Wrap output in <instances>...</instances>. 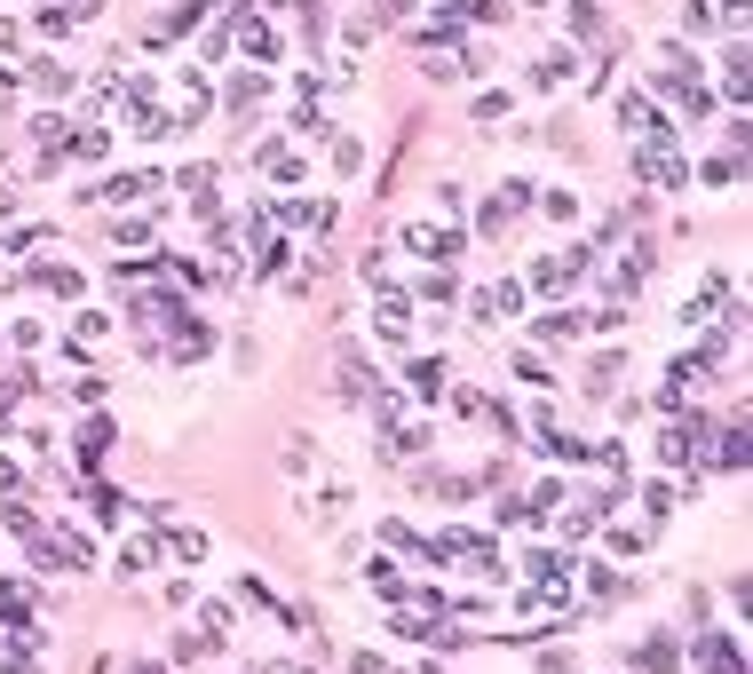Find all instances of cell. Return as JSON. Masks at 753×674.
I'll return each mask as SVG.
<instances>
[{
    "label": "cell",
    "mask_w": 753,
    "mask_h": 674,
    "mask_svg": "<svg viewBox=\"0 0 753 674\" xmlns=\"http://www.w3.org/2000/svg\"><path fill=\"white\" fill-rule=\"evenodd\" d=\"M40 294H56V302H80L88 294V270H72V262H40V270H24Z\"/></svg>",
    "instance_id": "cell-3"
},
{
    "label": "cell",
    "mask_w": 753,
    "mask_h": 674,
    "mask_svg": "<svg viewBox=\"0 0 753 674\" xmlns=\"http://www.w3.org/2000/svg\"><path fill=\"white\" fill-rule=\"evenodd\" d=\"M674 88H682V112H690V119L714 112V88H706V80H674Z\"/></svg>",
    "instance_id": "cell-17"
},
{
    "label": "cell",
    "mask_w": 753,
    "mask_h": 674,
    "mask_svg": "<svg viewBox=\"0 0 753 674\" xmlns=\"http://www.w3.org/2000/svg\"><path fill=\"white\" fill-rule=\"evenodd\" d=\"M294 230H310V238H333V223H341V207L333 199H294V207H278Z\"/></svg>",
    "instance_id": "cell-5"
},
{
    "label": "cell",
    "mask_w": 753,
    "mask_h": 674,
    "mask_svg": "<svg viewBox=\"0 0 753 674\" xmlns=\"http://www.w3.org/2000/svg\"><path fill=\"white\" fill-rule=\"evenodd\" d=\"M373 532H381V548H421V540H413V524H405V516H381V524H373Z\"/></svg>",
    "instance_id": "cell-20"
},
{
    "label": "cell",
    "mask_w": 753,
    "mask_h": 674,
    "mask_svg": "<svg viewBox=\"0 0 753 674\" xmlns=\"http://www.w3.org/2000/svg\"><path fill=\"white\" fill-rule=\"evenodd\" d=\"M452 294H460V278H452V270H429V278H421V302H429V310H444Z\"/></svg>",
    "instance_id": "cell-15"
},
{
    "label": "cell",
    "mask_w": 753,
    "mask_h": 674,
    "mask_svg": "<svg viewBox=\"0 0 753 674\" xmlns=\"http://www.w3.org/2000/svg\"><path fill=\"white\" fill-rule=\"evenodd\" d=\"M167 548H175V556H183V563H207V532H175Z\"/></svg>",
    "instance_id": "cell-25"
},
{
    "label": "cell",
    "mask_w": 753,
    "mask_h": 674,
    "mask_svg": "<svg viewBox=\"0 0 753 674\" xmlns=\"http://www.w3.org/2000/svg\"><path fill=\"white\" fill-rule=\"evenodd\" d=\"M238 603H246V611H286V603L270 595V579H262V571H238Z\"/></svg>",
    "instance_id": "cell-12"
},
{
    "label": "cell",
    "mask_w": 753,
    "mask_h": 674,
    "mask_svg": "<svg viewBox=\"0 0 753 674\" xmlns=\"http://www.w3.org/2000/svg\"><path fill=\"white\" fill-rule=\"evenodd\" d=\"M532 286H539V294H571V278H563V262H532Z\"/></svg>",
    "instance_id": "cell-21"
},
{
    "label": "cell",
    "mask_w": 753,
    "mask_h": 674,
    "mask_svg": "<svg viewBox=\"0 0 753 674\" xmlns=\"http://www.w3.org/2000/svg\"><path fill=\"white\" fill-rule=\"evenodd\" d=\"M635 674H674V635H666V627L635 643Z\"/></svg>",
    "instance_id": "cell-8"
},
{
    "label": "cell",
    "mask_w": 753,
    "mask_h": 674,
    "mask_svg": "<svg viewBox=\"0 0 753 674\" xmlns=\"http://www.w3.org/2000/svg\"><path fill=\"white\" fill-rule=\"evenodd\" d=\"M579 334H587V318H579V310H555V318H539V341H547V349H571Z\"/></svg>",
    "instance_id": "cell-9"
},
{
    "label": "cell",
    "mask_w": 753,
    "mask_h": 674,
    "mask_svg": "<svg viewBox=\"0 0 753 674\" xmlns=\"http://www.w3.org/2000/svg\"><path fill=\"white\" fill-rule=\"evenodd\" d=\"M262 175H270V183H302V175H310V159H302L294 143H270V151H262Z\"/></svg>",
    "instance_id": "cell-7"
},
{
    "label": "cell",
    "mask_w": 753,
    "mask_h": 674,
    "mask_svg": "<svg viewBox=\"0 0 753 674\" xmlns=\"http://www.w3.org/2000/svg\"><path fill=\"white\" fill-rule=\"evenodd\" d=\"M333 167H341V175H365V143H357V135H333Z\"/></svg>",
    "instance_id": "cell-16"
},
{
    "label": "cell",
    "mask_w": 753,
    "mask_h": 674,
    "mask_svg": "<svg viewBox=\"0 0 753 674\" xmlns=\"http://www.w3.org/2000/svg\"><path fill=\"white\" fill-rule=\"evenodd\" d=\"M32 88H40V96H72V64L40 56V64H32Z\"/></svg>",
    "instance_id": "cell-11"
},
{
    "label": "cell",
    "mask_w": 753,
    "mask_h": 674,
    "mask_svg": "<svg viewBox=\"0 0 753 674\" xmlns=\"http://www.w3.org/2000/svg\"><path fill=\"white\" fill-rule=\"evenodd\" d=\"M563 32H571L579 48H595V40H603V8H595V0H571V8H563Z\"/></svg>",
    "instance_id": "cell-6"
},
{
    "label": "cell",
    "mask_w": 753,
    "mask_h": 674,
    "mask_svg": "<svg viewBox=\"0 0 753 674\" xmlns=\"http://www.w3.org/2000/svg\"><path fill=\"white\" fill-rule=\"evenodd\" d=\"M650 540H658V524H619V532H611L619 556H635V548H650Z\"/></svg>",
    "instance_id": "cell-18"
},
{
    "label": "cell",
    "mask_w": 753,
    "mask_h": 674,
    "mask_svg": "<svg viewBox=\"0 0 753 674\" xmlns=\"http://www.w3.org/2000/svg\"><path fill=\"white\" fill-rule=\"evenodd\" d=\"M539 207H547V215H555V223H579V199H571V191H547V199H539Z\"/></svg>",
    "instance_id": "cell-26"
},
{
    "label": "cell",
    "mask_w": 753,
    "mask_h": 674,
    "mask_svg": "<svg viewBox=\"0 0 753 674\" xmlns=\"http://www.w3.org/2000/svg\"><path fill=\"white\" fill-rule=\"evenodd\" d=\"M682 16H690L682 32H714V0H682Z\"/></svg>",
    "instance_id": "cell-27"
},
{
    "label": "cell",
    "mask_w": 753,
    "mask_h": 674,
    "mask_svg": "<svg viewBox=\"0 0 753 674\" xmlns=\"http://www.w3.org/2000/svg\"><path fill=\"white\" fill-rule=\"evenodd\" d=\"M698 674H746V651H738V635H698Z\"/></svg>",
    "instance_id": "cell-2"
},
{
    "label": "cell",
    "mask_w": 753,
    "mask_h": 674,
    "mask_svg": "<svg viewBox=\"0 0 753 674\" xmlns=\"http://www.w3.org/2000/svg\"><path fill=\"white\" fill-rule=\"evenodd\" d=\"M508 215H516V207H508V199H492V207H484V223H476V230H484V238H500V230H508Z\"/></svg>",
    "instance_id": "cell-29"
},
{
    "label": "cell",
    "mask_w": 753,
    "mask_h": 674,
    "mask_svg": "<svg viewBox=\"0 0 753 674\" xmlns=\"http://www.w3.org/2000/svg\"><path fill=\"white\" fill-rule=\"evenodd\" d=\"M8 492H24V460H16V452H0V500H8Z\"/></svg>",
    "instance_id": "cell-28"
},
{
    "label": "cell",
    "mask_w": 753,
    "mask_h": 674,
    "mask_svg": "<svg viewBox=\"0 0 753 674\" xmlns=\"http://www.w3.org/2000/svg\"><path fill=\"white\" fill-rule=\"evenodd\" d=\"M349 674H389V659L381 651H349Z\"/></svg>",
    "instance_id": "cell-30"
},
{
    "label": "cell",
    "mask_w": 753,
    "mask_h": 674,
    "mask_svg": "<svg viewBox=\"0 0 753 674\" xmlns=\"http://www.w3.org/2000/svg\"><path fill=\"white\" fill-rule=\"evenodd\" d=\"M151 563H159L151 540H127V548H119V571H127V579H135V571H151Z\"/></svg>",
    "instance_id": "cell-19"
},
{
    "label": "cell",
    "mask_w": 753,
    "mask_h": 674,
    "mask_svg": "<svg viewBox=\"0 0 753 674\" xmlns=\"http://www.w3.org/2000/svg\"><path fill=\"white\" fill-rule=\"evenodd\" d=\"M215 357V326L207 318H175V365H207Z\"/></svg>",
    "instance_id": "cell-4"
},
{
    "label": "cell",
    "mask_w": 753,
    "mask_h": 674,
    "mask_svg": "<svg viewBox=\"0 0 753 674\" xmlns=\"http://www.w3.org/2000/svg\"><path fill=\"white\" fill-rule=\"evenodd\" d=\"M539 674H571V659L563 651H539Z\"/></svg>",
    "instance_id": "cell-31"
},
{
    "label": "cell",
    "mask_w": 753,
    "mask_h": 674,
    "mask_svg": "<svg viewBox=\"0 0 753 674\" xmlns=\"http://www.w3.org/2000/svg\"><path fill=\"white\" fill-rule=\"evenodd\" d=\"M318 437H286V476H294V484H310V476H318Z\"/></svg>",
    "instance_id": "cell-10"
},
{
    "label": "cell",
    "mask_w": 753,
    "mask_h": 674,
    "mask_svg": "<svg viewBox=\"0 0 753 674\" xmlns=\"http://www.w3.org/2000/svg\"><path fill=\"white\" fill-rule=\"evenodd\" d=\"M0 674H40V659H32L24 643H0Z\"/></svg>",
    "instance_id": "cell-22"
},
{
    "label": "cell",
    "mask_w": 753,
    "mask_h": 674,
    "mask_svg": "<svg viewBox=\"0 0 753 674\" xmlns=\"http://www.w3.org/2000/svg\"><path fill=\"white\" fill-rule=\"evenodd\" d=\"M698 183H714V191H722V183H738V159H730V151H722V159H706V167H698Z\"/></svg>",
    "instance_id": "cell-24"
},
{
    "label": "cell",
    "mask_w": 753,
    "mask_h": 674,
    "mask_svg": "<svg viewBox=\"0 0 753 674\" xmlns=\"http://www.w3.org/2000/svg\"><path fill=\"white\" fill-rule=\"evenodd\" d=\"M349 508H357V492H349V476H325V492H310V500H302V516H310L318 532H333V524H341Z\"/></svg>",
    "instance_id": "cell-1"
},
{
    "label": "cell",
    "mask_w": 753,
    "mask_h": 674,
    "mask_svg": "<svg viewBox=\"0 0 753 674\" xmlns=\"http://www.w3.org/2000/svg\"><path fill=\"white\" fill-rule=\"evenodd\" d=\"M460 32H468V16H460V8H436V16L413 32V40H460Z\"/></svg>",
    "instance_id": "cell-13"
},
{
    "label": "cell",
    "mask_w": 753,
    "mask_h": 674,
    "mask_svg": "<svg viewBox=\"0 0 753 674\" xmlns=\"http://www.w3.org/2000/svg\"><path fill=\"white\" fill-rule=\"evenodd\" d=\"M151 230H159L151 215H135V223H111V238H119V246H151Z\"/></svg>",
    "instance_id": "cell-23"
},
{
    "label": "cell",
    "mask_w": 753,
    "mask_h": 674,
    "mask_svg": "<svg viewBox=\"0 0 753 674\" xmlns=\"http://www.w3.org/2000/svg\"><path fill=\"white\" fill-rule=\"evenodd\" d=\"M262 96H270L262 72H238V80H230V112H246V104H262Z\"/></svg>",
    "instance_id": "cell-14"
}]
</instances>
